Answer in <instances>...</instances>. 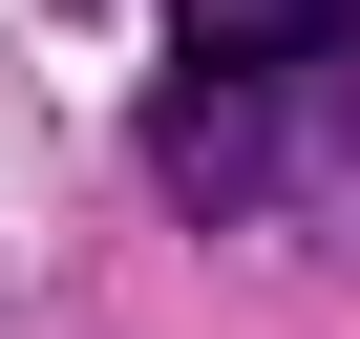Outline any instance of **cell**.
Segmentation results:
<instances>
[{
    "instance_id": "1",
    "label": "cell",
    "mask_w": 360,
    "mask_h": 339,
    "mask_svg": "<svg viewBox=\"0 0 360 339\" xmlns=\"http://www.w3.org/2000/svg\"><path fill=\"white\" fill-rule=\"evenodd\" d=\"M360 64V0H169V85H318Z\"/></svg>"
}]
</instances>
